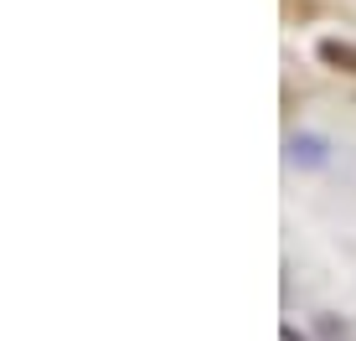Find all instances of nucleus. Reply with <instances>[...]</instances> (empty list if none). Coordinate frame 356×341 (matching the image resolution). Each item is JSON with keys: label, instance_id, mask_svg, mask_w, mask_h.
<instances>
[{"label": "nucleus", "instance_id": "obj_1", "mask_svg": "<svg viewBox=\"0 0 356 341\" xmlns=\"http://www.w3.org/2000/svg\"><path fill=\"white\" fill-rule=\"evenodd\" d=\"M284 161H289L294 170H321V166H330V140L300 129V135L284 140Z\"/></svg>", "mask_w": 356, "mask_h": 341}, {"label": "nucleus", "instance_id": "obj_2", "mask_svg": "<svg viewBox=\"0 0 356 341\" xmlns=\"http://www.w3.org/2000/svg\"><path fill=\"white\" fill-rule=\"evenodd\" d=\"M315 331H321V341H346V326L336 315H315Z\"/></svg>", "mask_w": 356, "mask_h": 341}, {"label": "nucleus", "instance_id": "obj_3", "mask_svg": "<svg viewBox=\"0 0 356 341\" xmlns=\"http://www.w3.org/2000/svg\"><path fill=\"white\" fill-rule=\"evenodd\" d=\"M325 63H346V72H356V52H351V47H325Z\"/></svg>", "mask_w": 356, "mask_h": 341}]
</instances>
